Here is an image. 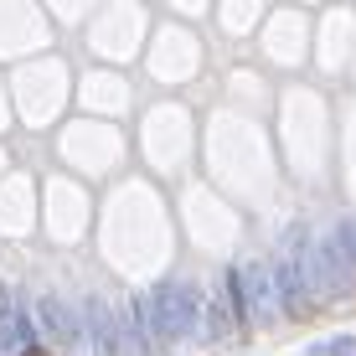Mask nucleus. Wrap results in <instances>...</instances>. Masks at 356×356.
<instances>
[{
    "label": "nucleus",
    "mask_w": 356,
    "mask_h": 356,
    "mask_svg": "<svg viewBox=\"0 0 356 356\" xmlns=\"http://www.w3.org/2000/svg\"><path fill=\"white\" fill-rule=\"evenodd\" d=\"M232 284L243 289V315H253V321H259V315H268V310H274V300H279V294H274V274H268V268H259V264L243 268Z\"/></svg>",
    "instance_id": "7ed1b4c3"
},
{
    "label": "nucleus",
    "mask_w": 356,
    "mask_h": 356,
    "mask_svg": "<svg viewBox=\"0 0 356 356\" xmlns=\"http://www.w3.org/2000/svg\"><path fill=\"white\" fill-rule=\"evenodd\" d=\"M83 321H88L93 356H119V325H114V315H108L104 300H88V305H83Z\"/></svg>",
    "instance_id": "39448f33"
},
{
    "label": "nucleus",
    "mask_w": 356,
    "mask_h": 356,
    "mask_svg": "<svg viewBox=\"0 0 356 356\" xmlns=\"http://www.w3.org/2000/svg\"><path fill=\"white\" fill-rule=\"evenodd\" d=\"M346 238H351V259H356V222H346Z\"/></svg>",
    "instance_id": "0eeeda50"
},
{
    "label": "nucleus",
    "mask_w": 356,
    "mask_h": 356,
    "mask_svg": "<svg viewBox=\"0 0 356 356\" xmlns=\"http://www.w3.org/2000/svg\"><path fill=\"white\" fill-rule=\"evenodd\" d=\"M36 315H42V325L57 336V346H72V341H78V321H72V310L57 294H42V300H36Z\"/></svg>",
    "instance_id": "423d86ee"
},
{
    "label": "nucleus",
    "mask_w": 356,
    "mask_h": 356,
    "mask_svg": "<svg viewBox=\"0 0 356 356\" xmlns=\"http://www.w3.org/2000/svg\"><path fill=\"white\" fill-rule=\"evenodd\" d=\"M31 346V321L21 315L10 284H0V351H26Z\"/></svg>",
    "instance_id": "20e7f679"
},
{
    "label": "nucleus",
    "mask_w": 356,
    "mask_h": 356,
    "mask_svg": "<svg viewBox=\"0 0 356 356\" xmlns=\"http://www.w3.org/2000/svg\"><path fill=\"white\" fill-rule=\"evenodd\" d=\"M325 284H321V259H315V238H305V232H294L289 248H284V264H279L274 274V294L279 305H284L289 315H300L305 305L315 300Z\"/></svg>",
    "instance_id": "f257e3e1"
},
{
    "label": "nucleus",
    "mask_w": 356,
    "mask_h": 356,
    "mask_svg": "<svg viewBox=\"0 0 356 356\" xmlns=\"http://www.w3.org/2000/svg\"><path fill=\"white\" fill-rule=\"evenodd\" d=\"M145 315H150V336L155 341H186L196 336V294L186 284H176V279H165V284H155V294L145 300Z\"/></svg>",
    "instance_id": "f03ea898"
}]
</instances>
